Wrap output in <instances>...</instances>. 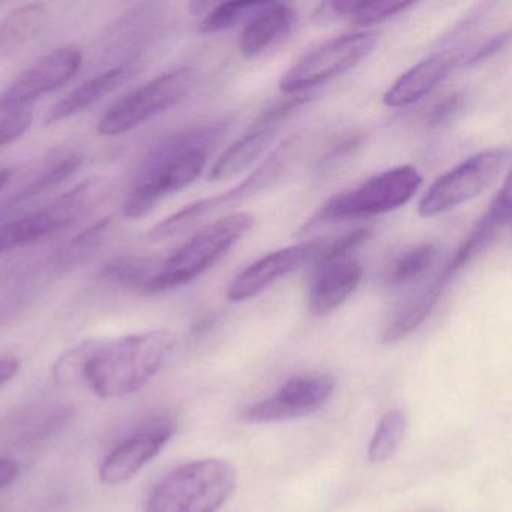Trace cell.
<instances>
[{
	"label": "cell",
	"mask_w": 512,
	"mask_h": 512,
	"mask_svg": "<svg viewBox=\"0 0 512 512\" xmlns=\"http://www.w3.org/2000/svg\"><path fill=\"white\" fill-rule=\"evenodd\" d=\"M17 475H19V466L7 458H0V488L13 484Z\"/></svg>",
	"instance_id": "cell-34"
},
{
	"label": "cell",
	"mask_w": 512,
	"mask_h": 512,
	"mask_svg": "<svg viewBox=\"0 0 512 512\" xmlns=\"http://www.w3.org/2000/svg\"><path fill=\"white\" fill-rule=\"evenodd\" d=\"M254 223L256 218L250 212H236L206 224L151 275L143 292H169L196 280L220 262L253 229Z\"/></svg>",
	"instance_id": "cell-4"
},
{
	"label": "cell",
	"mask_w": 512,
	"mask_h": 512,
	"mask_svg": "<svg viewBox=\"0 0 512 512\" xmlns=\"http://www.w3.org/2000/svg\"><path fill=\"white\" fill-rule=\"evenodd\" d=\"M196 83L191 68H178L155 77L119 100L98 124L101 136L115 137L151 121L178 106L190 95Z\"/></svg>",
	"instance_id": "cell-10"
},
{
	"label": "cell",
	"mask_w": 512,
	"mask_h": 512,
	"mask_svg": "<svg viewBox=\"0 0 512 512\" xmlns=\"http://www.w3.org/2000/svg\"><path fill=\"white\" fill-rule=\"evenodd\" d=\"M298 25V11L286 4L266 2L242 29L239 52L245 59L257 58L292 34Z\"/></svg>",
	"instance_id": "cell-18"
},
{
	"label": "cell",
	"mask_w": 512,
	"mask_h": 512,
	"mask_svg": "<svg viewBox=\"0 0 512 512\" xmlns=\"http://www.w3.org/2000/svg\"><path fill=\"white\" fill-rule=\"evenodd\" d=\"M238 472L223 458H202L176 467L149 493L145 512H218L229 500Z\"/></svg>",
	"instance_id": "cell-3"
},
{
	"label": "cell",
	"mask_w": 512,
	"mask_h": 512,
	"mask_svg": "<svg viewBox=\"0 0 512 512\" xmlns=\"http://www.w3.org/2000/svg\"><path fill=\"white\" fill-rule=\"evenodd\" d=\"M32 115L29 112L11 113L0 118V148L19 140L31 128Z\"/></svg>",
	"instance_id": "cell-31"
},
{
	"label": "cell",
	"mask_w": 512,
	"mask_h": 512,
	"mask_svg": "<svg viewBox=\"0 0 512 512\" xmlns=\"http://www.w3.org/2000/svg\"><path fill=\"white\" fill-rule=\"evenodd\" d=\"M82 62V53L70 47L41 56L0 94V115L26 112L35 101L71 82L79 73Z\"/></svg>",
	"instance_id": "cell-11"
},
{
	"label": "cell",
	"mask_w": 512,
	"mask_h": 512,
	"mask_svg": "<svg viewBox=\"0 0 512 512\" xmlns=\"http://www.w3.org/2000/svg\"><path fill=\"white\" fill-rule=\"evenodd\" d=\"M337 388L331 374H305L287 380L274 395L251 404L242 412L248 424L289 421L317 412Z\"/></svg>",
	"instance_id": "cell-12"
},
{
	"label": "cell",
	"mask_w": 512,
	"mask_h": 512,
	"mask_svg": "<svg viewBox=\"0 0 512 512\" xmlns=\"http://www.w3.org/2000/svg\"><path fill=\"white\" fill-rule=\"evenodd\" d=\"M467 49H445L422 59L401 74L383 95V104L389 109H404L430 95L452 71L463 65Z\"/></svg>",
	"instance_id": "cell-15"
},
{
	"label": "cell",
	"mask_w": 512,
	"mask_h": 512,
	"mask_svg": "<svg viewBox=\"0 0 512 512\" xmlns=\"http://www.w3.org/2000/svg\"><path fill=\"white\" fill-rule=\"evenodd\" d=\"M20 362L16 358H0V388L7 385L19 373Z\"/></svg>",
	"instance_id": "cell-33"
},
{
	"label": "cell",
	"mask_w": 512,
	"mask_h": 512,
	"mask_svg": "<svg viewBox=\"0 0 512 512\" xmlns=\"http://www.w3.org/2000/svg\"><path fill=\"white\" fill-rule=\"evenodd\" d=\"M422 182L424 178L419 170L409 164L383 170L362 184L326 200L307 227L377 217L397 211L416 196Z\"/></svg>",
	"instance_id": "cell-5"
},
{
	"label": "cell",
	"mask_w": 512,
	"mask_h": 512,
	"mask_svg": "<svg viewBox=\"0 0 512 512\" xmlns=\"http://www.w3.org/2000/svg\"><path fill=\"white\" fill-rule=\"evenodd\" d=\"M224 131V122H209L160 143L137 173L125 200V217L131 220L146 217L161 200L193 184L205 170L209 152Z\"/></svg>",
	"instance_id": "cell-2"
},
{
	"label": "cell",
	"mask_w": 512,
	"mask_h": 512,
	"mask_svg": "<svg viewBox=\"0 0 512 512\" xmlns=\"http://www.w3.org/2000/svg\"><path fill=\"white\" fill-rule=\"evenodd\" d=\"M176 433L172 419L161 418L122 440L101 463L98 478L106 487L124 484L148 466Z\"/></svg>",
	"instance_id": "cell-13"
},
{
	"label": "cell",
	"mask_w": 512,
	"mask_h": 512,
	"mask_svg": "<svg viewBox=\"0 0 512 512\" xmlns=\"http://www.w3.org/2000/svg\"><path fill=\"white\" fill-rule=\"evenodd\" d=\"M451 281L452 278L442 271L431 283L401 302L386 322L382 332L383 343H398L412 335L433 313Z\"/></svg>",
	"instance_id": "cell-20"
},
{
	"label": "cell",
	"mask_w": 512,
	"mask_h": 512,
	"mask_svg": "<svg viewBox=\"0 0 512 512\" xmlns=\"http://www.w3.org/2000/svg\"><path fill=\"white\" fill-rule=\"evenodd\" d=\"M280 127L257 118L250 130L230 145L217 158L208 172L209 182L229 181L247 172L260 157L266 154L277 137Z\"/></svg>",
	"instance_id": "cell-19"
},
{
	"label": "cell",
	"mask_w": 512,
	"mask_h": 512,
	"mask_svg": "<svg viewBox=\"0 0 512 512\" xmlns=\"http://www.w3.org/2000/svg\"><path fill=\"white\" fill-rule=\"evenodd\" d=\"M371 233H373L371 229L361 227V229L352 230V232L346 233V235L340 236L334 241L323 242L313 265L319 266L323 263L347 259L352 251L358 250L361 245H364L371 238Z\"/></svg>",
	"instance_id": "cell-28"
},
{
	"label": "cell",
	"mask_w": 512,
	"mask_h": 512,
	"mask_svg": "<svg viewBox=\"0 0 512 512\" xmlns=\"http://www.w3.org/2000/svg\"><path fill=\"white\" fill-rule=\"evenodd\" d=\"M149 274L148 263L139 259H119L109 263L104 268L101 277L110 283L122 284V286H134L140 284L145 286L146 281L151 278Z\"/></svg>",
	"instance_id": "cell-29"
},
{
	"label": "cell",
	"mask_w": 512,
	"mask_h": 512,
	"mask_svg": "<svg viewBox=\"0 0 512 512\" xmlns=\"http://www.w3.org/2000/svg\"><path fill=\"white\" fill-rule=\"evenodd\" d=\"M106 196V182L88 179L43 208L13 220L0 221V254L28 247L67 229L97 208Z\"/></svg>",
	"instance_id": "cell-7"
},
{
	"label": "cell",
	"mask_w": 512,
	"mask_h": 512,
	"mask_svg": "<svg viewBox=\"0 0 512 512\" xmlns=\"http://www.w3.org/2000/svg\"><path fill=\"white\" fill-rule=\"evenodd\" d=\"M379 44L376 32H352L320 44L292 65L280 80V91L302 95L358 67Z\"/></svg>",
	"instance_id": "cell-9"
},
{
	"label": "cell",
	"mask_w": 512,
	"mask_h": 512,
	"mask_svg": "<svg viewBox=\"0 0 512 512\" xmlns=\"http://www.w3.org/2000/svg\"><path fill=\"white\" fill-rule=\"evenodd\" d=\"M415 7L413 2H325L314 11V22L319 25L346 22L355 26H370L388 22Z\"/></svg>",
	"instance_id": "cell-22"
},
{
	"label": "cell",
	"mask_w": 512,
	"mask_h": 512,
	"mask_svg": "<svg viewBox=\"0 0 512 512\" xmlns=\"http://www.w3.org/2000/svg\"><path fill=\"white\" fill-rule=\"evenodd\" d=\"M362 277L364 268L350 257L316 266L308 289V310L317 317L334 313L356 292Z\"/></svg>",
	"instance_id": "cell-17"
},
{
	"label": "cell",
	"mask_w": 512,
	"mask_h": 512,
	"mask_svg": "<svg viewBox=\"0 0 512 512\" xmlns=\"http://www.w3.org/2000/svg\"><path fill=\"white\" fill-rule=\"evenodd\" d=\"M511 151L491 148L461 161L440 175L418 203L422 218L436 217L452 211L490 190L509 167Z\"/></svg>",
	"instance_id": "cell-8"
},
{
	"label": "cell",
	"mask_w": 512,
	"mask_h": 512,
	"mask_svg": "<svg viewBox=\"0 0 512 512\" xmlns=\"http://www.w3.org/2000/svg\"><path fill=\"white\" fill-rule=\"evenodd\" d=\"M266 2H226L217 4L203 17L199 31L205 35L229 31L239 23H247L257 11L265 7Z\"/></svg>",
	"instance_id": "cell-27"
},
{
	"label": "cell",
	"mask_w": 512,
	"mask_h": 512,
	"mask_svg": "<svg viewBox=\"0 0 512 512\" xmlns=\"http://www.w3.org/2000/svg\"><path fill=\"white\" fill-rule=\"evenodd\" d=\"M509 41H511V34H509V31H506L503 34L490 38V40L484 41V43L469 47L461 68L475 67V65L481 64V62L488 61L493 56L499 55L502 50L509 46Z\"/></svg>",
	"instance_id": "cell-30"
},
{
	"label": "cell",
	"mask_w": 512,
	"mask_h": 512,
	"mask_svg": "<svg viewBox=\"0 0 512 512\" xmlns=\"http://www.w3.org/2000/svg\"><path fill=\"white\" fill-rule=\"evenodd\" d=\"M49 10L44 4H26L14 8L0 19V64L13 58L46 28Z\"/></svg>",
	"instance_id": "cell-23"
},
{
	"label": "cell",
	"mask_w": 512,
	"mask_h": 512,
	"mask_svg": "<svg viewBox=\"0 0 512 512\" xmlns=\"http://www.w3.org/2000/svg\"><path fill=\"white\" fill-rule=\"evenodd\" d=\"M11 172L10 170L0 169V191L4 190L10 184Z\"/></svg>",
	"instance_id": "cell-35"
},
{
	"label": "cell",
	"mask_w": 512,
	"mask_h": 512,
	"mask_svg": "<svg viewBox=\"0 0 512 512\" xmlns=\"http://www.w3.org/2000/svg\"><path fill=\"white\" fill-rule=\"evenodd\" d=\"M176 346L169 329L115 338H91L59 356L53 376L106 400L137 394L160 373Z\"/></svg>",
	"instance_id": "cell-1"
},
{
	"label": "cell",
	"mask_w": 512,
	"mask_h": 512,
	"mask_svg": "<svg viewBox=\"0 0 512 512\" xmlns=\"http://www.w3.org/2000/svg\"><path fill=\"white\" fill-rule=\"evenodd\" d=\"M296 143H298L296 137L286 140L244 181L239 182L238 185L230 188L226 193L190 203L181 211L175 212L166 220L158 223L157 226L152 227L149 238L154 242H161L164 239L184 235V233L208 223L217 215L236 208L245 200L253 199V197L262 194L263 191L269 190L289 167L293 154H295Z\"/></svg>",
	"instance_id": "cell-6"
},
{
	"label": "cell",
	"mask_w": 512,
	"mask_h": 512,
	"mask_svg": "<svg viewBox=\"0 0 512 512\" xmlns=\"http://www.w3.org/2000/svg\"><path fill=\"white\" fill-rule=\"evenodd\" d=\"M82 166V158L77 155H65L61 160H56L50 166L44 167L40 175L35 176L29 184H26L22 190L17 191L7 203H5L2 211H10V209L17 208L23 203L31 202L37 197L44 196L50 191L58 188L62 182L70 179L77 170Z\"/></svg>",
	"instance_id": "cell-24"
},
{
	"label": "cell",
	"mask_w": 512,
	"mask_h": 512,
	"mask_svg": "<svg viewBox=\"0 0 512 512\" xmlns=\"http://www.w3.org/2000/svg\"><path fill=\"white\" fill-rule=\"evenodd\" d=\"M409 428V419L401 409L386 413L371 437L367 457L373 464H382L391 460L400 448Z\"/></svg>",
	"instance_id": "cell-25"
},
{
	"label": "cell",
	"mask_w": 512,
	"mask_h": 512,
	"mask_svg": "<svg viewBox=\"0 0 512 512\" xmlns=\"http://www.w3.org/2000/svg\"><path fill=\"white\" fill-rule=\"evenodd\" d=\"M323 242H301L260 257L233 278L227 289V299L230 302H244L256 298L281 278L299 271L308 263H314Z\"/></svg>",
	"instance_id": "cell-14"
},
{
	"label": "cell",
	"mask_w": 512,
	"mask_h": 512,
	"mask_svg": "<svg viewBox=\"0 0 512 512\" xmlns=\"http://www.w3.org/2000/svg\"><path fill=\"white\" fill-rule=\"evenodd\" d=\"M509 221H511V178L506 175L502 187L491 200L490 208L482 214L478 223L461 242L460 247L457 248L451 260L446 263L443 271L449 277L454 278L458 272L467 268L473 260L478 259L481 254L485 253V250L493 245L497 236L509 226Z\"/></svg>",
	"instance_id": "cell-16"
},
{
	"label": "cell",
	"mask_w": 512,
	"mask_h": 512,
	"mask_svg": "<svg viewBox=\"0 0 512 512\" xmlns=\"http://www.w3.org/2000/svg\"><path fill=\"white\" fill-rule=\"evenodd\" d=\"M133 74L134 70L131 67H115L86 80L50 109L46 116V124H58L86 112L106 95L121 88L133 77Z\"/></svg>",
	"instance_id": "cell-21"
},
{
	"label": "cell",
	"mask_w": 512,
	"mask_h": 512,
	"mask_svg": "<svg viewBox=\"0 0 512 512\" xmlns=\"http://www.w3.org/2000/svg\"><path fill=\"white\" fill-rule=\"evenodd\" d=\"M437 257V245L434 242H421L404 250L395 257L385 274V284L400 287L421 277L428 271Z\"/></svg>",
	"instance_id": "cell-26"
},
{
	"label": "cell",
	"mask_w": 512,
	"mask_h": 512,
	"mask_svg": "<svg viewBox=\"0 0 512 512\" xmlns=\"http://www.w3.org/2000/svg\"><path fill=\"white\" fill-rule=\"evenodd\" d=\"M463 103V95L452 94L448 98L439 103V106L434 107L433 112L430 115V122L433 125L443 124L448 121L451 116H454L458 112V109Z\"/></svg>",
	"instance_id": "cell-32"
}]
</instances>
